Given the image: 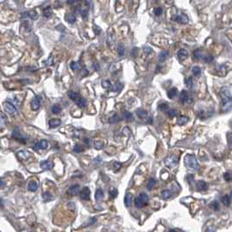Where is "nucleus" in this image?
Listing matches in <instances>:
<instances>
[{
    "label": "nucleus",
    "mask_w": 232,
    "mask_h": 232,
    "mask_svg": "<svg viewBox=\"0 0 232 232\" xmlns=\"http://www.w3.org/2000/svg\"><path fill=\"white\" fill-rule=\"evenodd\" d=\"M123 89V84L121 82H116V84H114L111 88V90L113 92H119Z\"/></svg>",
    "instance_id": "obj_26"
},
{
    "label": "nucleus",
    "mask_w": 232,
    "mask_h": 232,
    "mask_svg": "<svg viewBox=\"0 0 232 232\" xmlns=\"http://www.w3.org/2000/svg\"><path fill=\"white\" fill-rule=\"evenodd\" d=\"M222 110V111H229L232 109V96L227 89H222L221 93Z\"/></svg>",
    "instance_id": "obj_1"
},
{
    "label": "nucleus",
    "mask_w": 232,
    "mask_h": 232,
    "mask_svg": "<svg viewBox=\"0 0 232 232\" xmlns=\"http://www.w3.org/2000/svg\"><path fill=\"white\" fill-rule=\"evenodd\" d=\"M73 151H74V153H82V152H83V151H84V148H83L82 146L79 145H76V146L74 147Z\"/></svg>",
    "instance_id": "obj_41"
},
{
    "label": "nucleus",
    "mask_w": 232,
    "mask_h": 232,
    "mask_svg": "<svg viewBox=\"0 0 232 232\" xmlns=\"http://www.w3.org/2000/svg\"><path fill=\"white\" fill-rule=\"evenodd\" d=\"M196 188L198 190H206L208 188V185L205 181H198L196 182Z\"/></svg>",
    "instance_id": "obj_17"
},
{
    "label": "nucleus",
    "mask_w": 232,
    "mask_h": 232,
    "mask_svg": "<svg viewBox=\"0 0 232 232\" xmlns=\"http://www.w3.org/2000/svg\"><path fill=\"white\" fill-rule=\"evenodd\" d=\"M230 197H231V199H232V191H231V196H230Z\"/></svg>",
    "instance_id": "obj_64"
},
{
    "label": "nucleus",
    "mask_w": 232,
    "mask_h": 232,
    "mask_svg": "<svg viewBox=\"0 0 232 232\" xmlns=\"http://www.w3.org/2000/svg\"><path fill=\"white\" fill-rule=\"evenodd\" d=\"M48 125L51 128H57L58 126H60L62 125V121L58 118H53V119L49 120Z\"/></svg>",
    "instance_id": "obj_14"
},
{
    "label": "nucleus",
    "mask_w": 232,
    "mask_h": 232,
    "mask_svg": "<svg viewBox=\"0 0 232 232\" xmlns=\"http://www.w3.org/2000/svg\"><path fill=\"white\" fill-rule=\"evenodd\" d=\"M80 195H81V198L82 200H85V201L90 200V188L88 187L83 188L82 190L81 191Z\"/></svg>",
    "instance_id": "obj_9"
},
{
    "label": "nucleus",
    "mask_w": 232,
    "mask_h": 232,
    "mask_svg": "<svg viewBox=\"0 0 232 232\" xmlns=\"http://www.w3.org/2000/svg\"><path fill=\"white\" fill-rule=\"evenodd\" d=\"M185 84L188 88H191L193 86V80L192 77H188L185 79Z\"/></svg>",
    "instance_id": "obj_38"
},
{
    "label": "nucleus",
    "mask_w": 232,
    "mask_h": 232,
    "mask_svg": "<svg viewBox=\"0 0 232 232\" xmlns=\"http://www.w3.org/2000/svg\"><path fill=\"white\" fill-rule=\"evenodd\" d=\"M61 110H62V109H61L60 106H58V105H53V106L52 107V112H53V114H58V113L61 112Z\"/></svg>",
    "instance_id": "obj_42"
},
{
    "label": "nucleus",
    "mask_w": 232,
    "mask_h": 232,
    "mask_svg": "<svg viewBox=\"0 0 232 232\" xmlns=\"http://www.w3.org/2000/svg\"><path fill=\"white\" fill-rule=\"evenodd\" d=\"M131 202H132V194L130 193H126V195L125 196V206H130Z\"/></svg>",
    "instance_id": "obj_20"
},
{
    "label": "nucleus",
    "mask_w": 232,
    "mask_h": 232,
    "mask_svg": "<svg viewBox=\"0 0 232 232\" xmlns=\"http://www.w3.org/2000/svg\"><path fill=\"white\" fill-rule=\"evenodd\" d=\"M188 122V117L186 116H180V117L178 118V120H177V124H178L179 125H183L187 124Z\"/></svg>",
    "instance_id": "obj_22"
},
{
    "label": "nucleus",
    "mask_w": 232,
    "mask_h": 232,
    "mask_svg": "<svg viewBox=\"0 0 232 232\" xmlns=\"http://www.w3.org/2000/svg\"><path fill=\"white\" fill-rule=\"evenodd\" d=\"M178 94V90L176 88H172L168 91V96L170 99H173Z\"/></svg>",
    "instance_id": "obj_19"
},
{
    "label": "nucleus",
    "mask_w": 232,
    "mask_h": 232,
    "mask_svg": "<svg viewBox=\"0 0 232 232\" xmlns=\"http://www.w3.org/2000/svg\"><path fill=\"white\" fill-rule=\"evenodd\" d=\"M223 178L224 180L227 181H230L232 180V173L231 172H227L223 174Z\"/></svg>",
    "instance_id": "obj_46"
},
{
    "label": "nucleus",
    "mask_w": 232,
    "mask_h": 232,
    "mask_svg": "<svg viewBox=\"0 0 232 232\" xmlns=\"http://www.w3.org/2000/svg\"><path fill=\"white\" fill-rule=\"evenodd\" d=\"M113 167L115 168V170H119L121 167H122V165H121V163H119V162H115L114 164H113Z\"/></svg>",
    "instance_id": "obj_54"
},
{
    "label": "nucleus",
    "mask_w": 232,
    "mask_h": 232,
    "mask_svg": "<svg viewBox=\"0 0 232 232\" xmlns=\"http://www.w3.org/2000/svg\"><path fill=\"white\" fill-rule=\"evenodd\" d=\"M13 138L14 139L19 140V141L22 142V143H25V142L27 140V139H26V137L22 136V135L20 134V132H19V130H14L13 131Z\"/></svg>",
    "instance_id": "obj_10"
},
{
    "label": "nucleus",
    "mask_w": 232,
    "mask_h": 232,
    "mask_svg": "<svg viewBox=\"0 0 232 232\" xmlns=\"http://www.w3.org/2000/svg\"><path fill=\"white\" fill-rule=\"evenodd\" d=\"M67 21L69 24H74L76 21V17L73 13H69L67 15Z\"/></svg>",
    "instance_id": "obj_21"
},
{
    "label": "nucleus",
    "mask_w": 232,
    "mask_h": 232,
    "mask_svg": "<svg viewBox=\"0 0 232 232\" xmlns=\"http://www.w3.org/2000/svg\"><path fill=\"white\" fill-rule=\"evenodd\" d=\"M137 52H139V49L138 48H134L133 50H132V53H133V55H136V53H137Z\"/></svg>",
    "instance_id": "obj_60"
},
{
    "label": "nucleus",
    "mask_w": 232,
    "mask_h": 232,
    "mask_svg": "<svg viewBox=\"0 0 232 232\" xmlns=\"http://www.w3.org/2000/svg\"><path fill=\"white\" fill-rule=\"evenodd\" d=\"M40 100L41 98L39 97V96H36L31 102V108L33 110H38L40 106Z\"/></svg>",
    "instance_id": "obj_8"
},
{
    "label": "nucleus",
    "mask_w": 232,
    "mask_h": 232,
    "mask_svg": "<svg viewBox=\"0 0 232 232\" xmlns=\"http://www.w3.org/2000/svg\"><path fill=\"white\" fill-rule=\"evenodd\" d=\"M125 118L126 121H131V120H133V116L129 111H125Z\"/></svg>",
    "instance_id": "obj_48"
},
{
    "label": "nucleus",
    "mask_w": 232,
    "mask_h": 232,
    "mask_svg": "<svg viewBox=\"0 0 232 232\" xmlns=\"http://www.w3.org/2000/svg\"><path fill=\"white\" fill-rule=\"evenodd\" d=\"M155 183H156V181H155L154 179H150L149 181H148V183H147V188H148L149 190H151V189L153 188Z\"/></svg>",
    "instance_id": "obj_45"
},
{
    "label": "nucleus",
    "mask_w": 232,
    "mask_h": 232,
    "mask_svg": "<svg viewBox=\"0 0 232 232\" xmlns=\"http://www.w3.org/2000/svg\"><path fill=\"white\" fill-rule=\"evenodd\" d=\"M177 56L181 61H184L188 57V52L187 51L186 49H180L179 51L177 52Z\"/></svg>",
    "instance_id": "obj_13"
},
{
    "label": "nucleus",
    "mask_w": 232,
    "mask_h": 232,
    "mask_svg": "<svg viewBox=\"0 0 232 232\" xmlns=\"http://www.w3.org/2000/svg\"><path fill=\"white\" fill-rule=\"evenodd\" d=\"M137 115L139 116L140 118H148V113L146 110H137Z\"/></svg>",
    "instance_id": "obj_24"
},
{
    "label": "nucleus",
    "mask_w": 232,
    "mask_h": 232,
    "mask_svg": "<svg viewBox=\"0 0 232 232\" xmlns=\"http://www.w3.org/2000/svg\"><path fill=\"white\" fill-rule=\"evenodd\" d=\"M3 106H4L5 111H7L9 114L14 115V114L17 113V109H16V107L13 105V103H10V102H4V103H3Z\"/></svg>",
    "instance_id": "obj_5"
},
{
    "label": "nucleus",
    "mask_w": 232,
    "mask_h": 232,
    "mask_svg": "<svg viewBox=\"0 0 232 232\" xmlns=\"http://www.w3.org/2000/svg\"><path fill=\"white\" fill-rule=\"evenodd\" d=\"M149 201V197L146 193H141L139 194V196H138L137 198H135L134 200V205L138 208H141L145 205H146L148 203Z\"/></svg>",
    "instance_id": "obj_3"
},
{
    "label": "nucleus",
    "mask_w": 232,
    "mask_h": 232,
    "mask_svg": "<svg viewBox=\"0 0 232 232\" xmlns=\"http://www.w3.org/2000/svg\"><path fill=\"white\" fill-rule=\"evenodd\" d=\"M153 13L156 16H159L161 15L162 13H163V9L161 7H156L154 10H153Z\"/></svg>",
    "instance_id": "obj_50"
},
{
    "label": "nucleus",
    "mask_w": 232,
    "mask_h": 232,
    "mask_svg": "<svg viewBox=\"0 0 232 232\" xmlns=\"http://www.w3.org/2000/svg\"><path fill=\"white\" fill-rule=\"evenodd\" d=\"M222 202L223 203V205L225 206H229L231 203V197L229 195H224L222 198Z\"/></svg>",
    "instance_id": "obj_28"
},
{
    "label": "nucleus",
    "mask_w": 232,
    "mask_h": 232,
    "mask_svg": "<svg viewBox=\"0 0 232 232\" xmlns=\"http://www.w3.org/2000/svg\"><path fill=\"white\" fill-rule=\"evenodd\" d=\"M202 56H203V54L202 53V52L200 51V50H195V51L193 52V58L194 59L200 60V59L202 58Z\"/></svg>",
    "instance_id": "obj_34"
},
{
    "label": "nucleus",
    "mask_w": 232,
    "mask_h": 232,
    "mask_svg": "<svg viewBox=\"0 0 232 232\" xmlns=\"http://www.w3.org/2000/svg\"><path fill=\"white\" fill-rule=\"evenodd\" d=\"M168 55V52L167 51L161 52V53H159V61H160V62H164V61L167 59Z\"/></svg>",
    "instance_id": "obj_32"
},
{
    "label": "nucleus",
    "mask_w": 232,
    "mask_h": 232,
    "mask_svg": "<svg viewBox=\"0 0 232 232\" xmlns=\"http://www.w3.org/2000/svg\"><path fill=\"white\" fill-rule=\"evenodd\" d=\"M228 138H229V141H230V143L232 145V133H230V134L228 135Z\"/></svg>",
    "instance_id": "obj_59"
},
{
    "label": "nucleus",
    "mask_w": 232,
    "mask_h": 232,
    "mask_svg": "<svg viewBox=\"0 0 232 232\" xmlns=\"http://www.w3.org/2000/svg\"><path fill=\"white\" fill-rule=\"evenodd\" d=\"M210 207H211L212 208H214L215 210H217V209L219 208V204H218V202H212V203H211Z\"/></svg>",
    "instance_id": "obj_53"
},
{
    "label": "nucleus",
    "mask_w": 232,
    "mask_h": 232,
    "mask_svg": "<svg viewBox=\"0 0 232 232\" xmlns=\"http://www.w3.org/2000/svg\"><path fill=\"white\" fill-rule=\"evenodd\" d=\"M169 232H177V231H174V230H171Z\"/></svg>",
    "instance_id": "obj_63"
},
{
    "label": "nucleus",
    "mask_w": 232,
    "mask_h": 232,
    "mask_svg": "<svg viewBox=\"0 0 232 232\" xmlns=\"http://www.w3.org/2000/svg\"><path fill=\"white\" fill-rule=\"evenodd\" d=\"M80 191V186L78 184H76V185H72L68 190H67V193L70 194V195H76Z\"/></svg>",
    "instance_id": "obj_12"
},
{
    "label": "nucleus",
    "mask_w": 232,
    "mask_h": 232,
    "mask_svg": "<svg viewBox=\"0 0 232 232\" xmlns=\"http://www.w3.org/2000/svg\"><path fill=\"white\" fill-rule=\"evenodd\" d=\"M102 86L103 88H110L111 86V82L110 81H103L102 82Z\"/></svg>",
    "instance_id": "obj_51"
},
{
    "label": "nucleus",
    "mask_w": 232,
    "mask_h": 232,
    "mask_svg": "<svg viewBox=\"0 0 232 232\" xmlns=\"http://www.w3.org/2000/svg\"><path fill=\"white\" fill-rule=\"evenodd\" d=\"M75 103L77 104V106H79L80 108H85L86 107V104H87V102H86V100L83 98V97H82V96H79L77 99L75 101Z\"/></svg>",
    "instance_id": "obj_16"
},
{
    "label": "nucleus",
    "mask_w": 232,
    "mask_h": 232,
    "mask_svg": "<svg viewBox=\"0 0 232 232\" xmlns=\"http://www.w3.org/2000/svg\"><path fill=\"white\" fill-rule=\"evenodd\" d=\"M184 163L186 165V167L192 170H196L197 168H199V164H198V161L196 159V158L193 156V155L191 154H188L185 159H184Z\"/></svg>",
    "instance_id": "obj_2"
},
{
    "label": "nucleus",
    "mask_w": 232,
    "mask_h": 232,
    "mask_svg": "<svg viewBox=\"0 0 232 232\" xmlns=\"http://www.w3.org/2000/svg\"><path fill=\"white\" fill-rule=\"evenodd\" d=\"M53 56L51 55V56L49 57V59L47 60V66H51V65L53 63Z\"/></svg>",
    "instance_id": "obj_56"
},
{
    "label": "nucleus",
    "mask_w": 232,
    "mask_h": 232,
    "mask_svg": "<svg viewBox=\"0 0 232 232\" xmlns=\"http://www.w3.org/2000/svg\"><path fill=\"white\" fill-rule=\"evenodd\" d=\"M177 114H178V112L175 110H169L168 111V115L169 117H174L177 116Z\"/></svg>",
    "instance_id": "obj_49"
},
{
    "label": "nucleus",
    "mask_w": 232,
    "mask_h": 232,
    "mask_svg": "<svg viewBox=\"0 0 232 232\" xmlns=\"http://www.w3.org/2000/svg\"><path fill=\"white\" fill-rule=\"evenodd\" d=\"M204 62H211L212 61H213V56H211V55H208V54H205V55H203L202 56V58Z\"/></svg>",
    "instance_id": "obj_44"
},
{
    "label": "nucleus",
    "mask_w": 232,
    "mask_h": 232,
    "mask_svg": "<svg viewBox=\"0 0 232 232\" xmlns=\"http://www.w3.org/2000/svg\"><path fill=\"white\" fill-rule=\"evenodd\" d=\"M33 150H35V151H39V149H40V146H39V142H36V143L34 144V145L33 146Z\"/></svg>",
    "instance_id": "obj_55"
},
{
    "label": "nucleus",
    "mask_w": 232,
    "mask_h": 232,
    "mask_svg": "<svg viewBox=\"0 0 232 232\" xmlns=\"http://www.w3.org/2000/svg\"><path fill=\"white\" fill-rule=\"evenodd\" d=\"M93 67H94V68H95L96 70H99V69H100V67H99V64H98V63H94V64H93Z\"/></svg>",
    "instance_id": "obj_58"
},
{
    "label": "nucleus",
    "mask_w": 232,
    "mask_h": 232,
    "mask_svg": "<svg viewBox=\"0 0 232 232\" xmlns=\"http://www.w3.org/2000/svg\"><path fill=\"white\" fill-rule=\"evenodd\" d=\"M39 166L43 170H51L52 168H53V163L48 160H44V161L40 162Z\"/></svg>",
    "instance_id": "obj_11"
},
{
    "label": "nucleus",
    "mask_w": 232,
    "mask_h": 232,
    "mask_svg": "<svg viewBox=\"0 0 232 232\" xmlns=\"http://www.w3.org/2000/svg\"><path fill=\"white\" fill-rule=\"evenodd\" d=\"M147 122H148L149 124L153 123V117H152V116H148V120H147Z\"/></svg>",
    "instance_id": "obj_61"
},
{
    "label": "nucleus",
    "mask_w": 232,
    "mask_h": 232,
    "mask_svg": "<svg viewBox=\"0 0 232 232\" xmlns=\"http://www.w3.org/2000/svg\"><path fill=\"white\" fill-rule=\"evenodd\" d=\"M39 146H40V149H47L49 147V143L45 140V139H42L39 141Z\"/></svg>",
    "instance_id": "obj_29"
},
{
    "label": "nucleus",
    "mask_w": 232,
    "mask_h": 232,
    "mask_svg": "<svg viewBox=\"0 0 232 232\" xmlns=\"http://www.w3.org/2000/svg\"><path fill=\"white\" fill-rule=\"evenodd\" d=\"M158 109L160 110V111H164V110H167L168 109V104L166 103H159V106H158Z\"/></svg>",
    "instance_id": "obj_39"
},
{
    "label": "nucleus",
    "mask_w": 232,
    "mask_h": 232,
    "mask_svg": "<svg viewBox=\"0 0 232 232\" xmlns=\"http://www.w3.org/2000/svg\"><path fill=\"white\" fill-rule=\"evenodd\" d=\"M117 194H118V192H117V190H116L115 188H111V189L110 190V196L112 198V199H114V198H116V196H117Z\"/></svg>",
    "instance_id": "obj_37"
},
{
    "label": "nucleus",
    "mask_w": 232,
    "mask_h": 232,
    "mask_svg": "<svg viewBox=\"0 0 232 232\" xmlns=\"http://www.w3.org/2000/svg\"><path fill=\"white\" fill-rule=\"evenodd\" d=\"M161 195H162V197H163L164 199H168V198H170V197L172 196V193H171L170 190L166 189V190H163V191L161 192Z\"/></svg>",
    "instance_id": "obj_31"
},
{
    "label": "nucleus",
    "mask_w": 232,
    "mask_h": 232,
    "mask_svg": "<svg viewBox=\"0 0 232 232\" xmlns=\"http://www.w3.org/2000/svg\"><path fill=\"white\" fill-rule=\"evenodd\" d=\"M28 189L31 192H35L38 189V184L35 181H31L28 184Z\"/></svg>",
    "instance_id": "obj_18"
},
{
    "label": "nucleus",
    "mask_w": 232,
    "mask_h": 232,
    "mask_svg": "<svg viewBox=\"0 0 232 232\" xmlns=\"http://www.w3.org/2000/svg\"><path fill=\"white\" fill-rule=\"evenodd\" d=\"M177 162H178V159L174 155H170L165 159V165L170 168L175 167L177 165Z\"/></svg>",
    "instance_id": "obj_4"
},
{
    "label": "nucleus",
    "mask_w": 232,
    "mask_h": 232,
    "mask_svg": "<svg viewBox=\"0 0 232 232\" xmlns=\"http://www.w3.org/2000/svg\"><path fill=\"white\" fill-rule=\"evenodd\" d=\"M192 73H193V76H199V75L201 74V68H200V67H198V66L193 67V68H192Z\"/></svg>",
    "instance_id": "obj_33"
},
{
    "label": "nucleus",
    "mask_w": 232,
    "mask_h": 232,
    "mask_svg": "<svg viewBox=\"0 0 232 232\" xmlns=\"http://www.w3.org/2000/svg\"><path fill=\"white\" fill-rule=\"evenodd\" d=\"M180 100L182 103H191L193 102L192 98L189 96V94L187 90H182L180 96Z\"/></svg>",
    "instance_id": "obj_6"
},
{
    "label": "nucleus",
    "mask_w": 232,
    "mask_h": 232,
    "mask_svg": "<svg viewBox=\"0 0 232 232\" xmlns=\"http://www.w3.org/2000/svg\"><path fill=\"white\" fill-rule=\"evenodd\" d=\"M70 67L72 68V69H80L81 68V64L78 62H72L71 63H70Z\"/></svg>",
    "instance_id": "obj_40"
},
{
    "label": "nucleus",
    "mask_w": 232,
    "mask_h": 232,
    "mask_svg": "<svg viewBox=\"0 0 232 232\" xmlns=\"http://www.w3.org/2000/svg\"><path fill=\"white\" fill-rule=\"evenodd\" d=\"M173 20L180 24H187L188 22V19L185 15H175L173 17Z\"/></svg>",
    "instance_id": "obj_7"
},
{
    "label": "nucleus",
    "mask_w": 232,
    "mask_h": 232,
    "mask_svg": "<svg viewBox=\"0 0 232 232\" xmlns=\"http://www.w3.org/2000/svg\"><path fill=\"white\" fill-rule=\"evenodd\" d=\"M43 199L45 201H51L52 199H53V196H52V194L50 193L45 192V193H43Z\"/></svg>",
    "instance_id": "obj_47"
},
{
    "label": "nucleus",
    "mask_w": 232,
    "mask_h": 232,
    "mask_svg": "<svg viewBox=\"0 0 232 232\" xmlns=\"http://www.w3.org/2000/svg\"><path fill=\"white\" fill-rule=\"evenodd\" d=\"M83 143H85L87 145H89V146H90L91 144V140L90 139H83Z\"/></svg>",
    "instance_id": "obj_57"
},
{
    "label": "nucleus",
    "mask_w": 232,
    "mask_h": 232,
    "mask_svg": "<svg viewBox=\"0 0 232 232\" xmlns=\"http://www.w3.org/2000/svg\"><path fill=\"white\" fill-rule=\"evenodd\" d=\"M67 96H68V97H69L71 100H73L74 102L77 99L79 96H79V94L76 93V92H73V91H69V92L67 93Z\"/></svg>",
    "instance_id": "obj_27"
},
{
    "label": "nucleus",
    "mask_w": 232,
    "mask_h": 232,
    "mask_svg": "<svg viewBox=\"0 0 232 232\" xmlns=\"http://www.w3.org/2000/svg\"><path fill=\"white\" fill-rule=\"evenodd\" d=\"M119 121H121V117L118 116L117 114H114L113 116H110V119H109V123L110 124H115V123H117Z\"/></svg>",
    "instance_id": "obj_23"
},
{
    "label": "nucleus",
    "mask_w": 232,
    "mask_h": 232,
    "mask_svg": "<svg viewBox=\"0 0 232 232\" xmlns=\"http://www.w3.org/2000/svg\"><path fill=\"white\" fill-rule=\"evenodd\" d=\"M27 16L29 18H31L32 19H37L38 18V13H36L35 11H31L29 13H27Z\"/></svg>",
    "instance_id": "obj_36"
},
{
    "label": "nucleus",
    "mask_w": 232,
    "mask_h": 232,
    "mask_svg": "<svg viewBox=\"0 0 232 232\" xmlns=\"http://www.w3.org/2000/svg\"><path fill=\"white\" fill-rule=\"evenodd\" d=\"M94 146H95L96 149L100 150V149H103V146H104V144L101 141H95L94 142Z\"/></svg>",
    "instance_id": "obj_35"
},
{
    "label": "nucleus",
    "mask_w": 232,
    "mask_h": 232,
    "mask_svg": "<svg viewBox=\"0 0 232 232\" xmlns=\"http://www.w3.org/2000/svg\"><path fill=\"white\" fill-rule=\"evenodd\" d=\"M95 197H96V201H100V200H102V199H103V191L101 189V188H97V189H96Z\"/></svg>",
    "instance_id": "obj_25"
},
{
    "label": "nucleus",
    "mask_w": 232,
    "mask_h": 232,
    "mask_svg": "<svg viewBox=\"0 0 232 232\" xmlns=\"http://www.w3.org/2000/svg\"><path fill=\"white\" fill-rule=\"evenodd\" d=\"M43 15H44V17H46V18H49V17L51 16L52 9L50 6H48V7H47V8H45V9H44V11H43Z\"/></svg>",
    "instance_id": "obj_30"
},
{
    "label": "nucleus",
    "mask_w": 232,
    "mask_h": 232,
    "mask_svg": "<svg viewBox=\"0 0 232 232\" xmlns=\"http://www.w3.org/2000/svg\"><path fill=\"white\" fill-rule=\"evenodd\" d=\"M144 52L145 53V54H150V53H153V49L151 48V47H144Z\"/></svg>",
    "instance_id": "obj_52"
},
{
    "label": "nucleus",
    "mask_w": 232,
    "mask_h": 232,
    "mask_svg": "<svg viewBox=\"0 0 232 232\" xmlns=\"http://www.w3.org/2000/svg\"><path fill=\"white\" fill-rule=\"evenodd\" d=\"M30 156L29 152L27 151H19L17 153V157L20 159V160H25L28 157Z\"/></svg>",
    "instance_id": "obj_15"
},
{
    "label": "nucleus",
    "mask_w": 232,
    "mask_h": 232,
    "mask_svg": "<svg viewBox=\"0 0 232 232\" xmlns=\"http://www.w3.org/2000/svg\"><path fill=\"white\" fill-rule=\"evenodd\" d=\"M125 47H124V46H122V45H119L118 47H117V53H118V54H119V56H123L124 54H125Z\"/></svg>",
    "instance_id": "obj_43"
},
{
    "label": "nucleus",
    "mask_w": 232,
    "mask_h": 232,
    "mask_svg": "<svg viewBox=\"0 0 232 232\" xmlns=\"http://www.w3.org/2000/svg\"><path fill=\"white\" fill-rule=\"evenodd\" d=\"M76 1H67V4H76Z\"/></svg>",
    "instance_id": "obj_62"
}]
</instances>
